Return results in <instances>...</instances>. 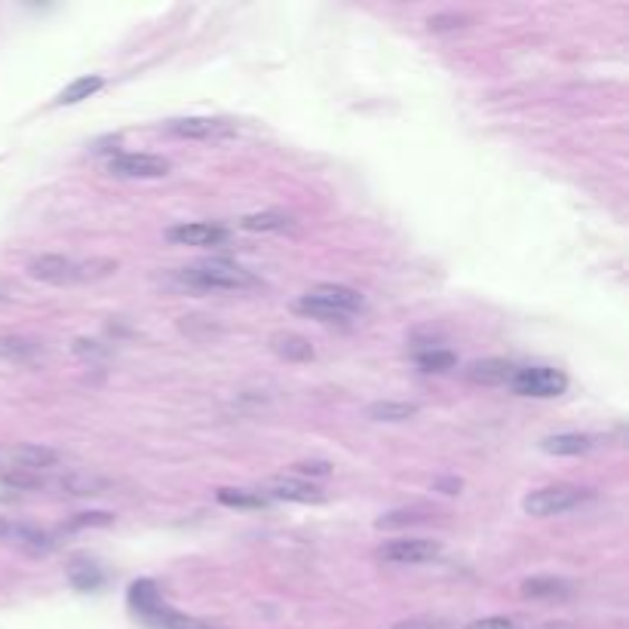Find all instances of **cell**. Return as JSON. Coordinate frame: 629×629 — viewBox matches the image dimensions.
<instances>
[{"mask_svg": "<svg viewBox=\"0 0 629 629\" xmlns=\"http://www.w3.org/2000/svg\"><path fill=\"white\" fill-rule=\"evenodd\" d=\"M175 279L182 286H188V289H200V292H246V289H258L261 286V279L255 277L252 270L239 268L234 261H224V258L182 268V270H175Z\"/></svg>", "mask_w": 629, "mask_h": 629, "instance_id": "cell-1", "label": "cell"}, {"mask_svg": "<svg viewBox=\"0 0 629 629\" xmlns=\"http://www.w3.org/2000/svg\"><path fill=\"white\" fill-rule=\"evenodd\" d=\"M127 599H129V608L154 629H219V626L206 624V620H200V617L182 615V611H175L173 605L163 602V596H160V589L154 580H136V584L129 587Z\"/></svg>", "mask_w": 629, "mask_h": 629, "instance_id": "cell-2", "label": "cell"}, {"mask_svg": "<svg viewBox=\"0 0 629 629\" xmlns=\"http://www.w3.org/2000/svg\"><path fill=\"white\" fill-rule=\"evenodd\" d=\"M28 277L41 279V283L50 286H68V283H83V279H96V277H108L117 270V261H71L65 255H34L28 261Z\"/></svg>", "mask_w": 629, "mask_h": 629, "instance_id": "cell-3", "label": "cell"}, {"mask_svg": "<svg viewBox=\"0 0 629 629\" xmlns=\"http://www.w3.org/2000/svg\"><path fill=\"white\" fill-rule=\"evenodd\" d=\"M512 393L534 396V399H553L568 390V375L553 366H522L510 378Z\"/></svg>", "mask_w": 629, "mask_h": 629, "instance_id": "cell-4", "label": "cell"}, {"mask_svg": "<svg viewBox=\"0 0 629 629\" xmlns=\"http://www.w3.org/2000/svg\"><path fill=\"white\" fill-rule=\"evenodd\" d=\"M587 498H589L587 488L559 483V485H547V488L531 492L522 501V510L528 512V516H559V512H568L574 507H580Z\"/></svg>", "mask_w": 629, "mask_h": 629, "instance_id": "cell-5", "label": "cell"}, {"mask_svg": "<svg viewBox=\"0 0 629 629\" xmlns=\"http://www.w3.org/2000/svg\"><path fill=\"white\" fill-rule=\"evenodd\" d=\"M375 556L387 565H424L442 556V543L430 538H396L380 543Z\"/></svg>", "mask_w": 629, "mask_h": 629, "instance_id": "cell-6", "label": "cell"}, {"mask_svg": "<svg viewBox=\"0 0 629 629\" xmlns=\"http://www.w3.org/2000/svg\"><path fill=\"white\" fill-rule=\"evenodd\" d=\"M169 160L157 154H114L108 160V173L114 178H163L169 173Z\"/></svg>", "mask_w": 629, "mask_h": 629, "instance_id": "cell-7", "label": "cell"}, {"mask_svg": "<svg viewBox=\"0 0 629 629\" xmlns=\"http://www.w3.org/2000/svg\"><path fill=\"white\" fill-rule=\"evenodd\" d=\"M169 243L178 246H197V249H212V246L228 243V230L221 224H206V221H191V224H175L166 230Z\"/></svg>", "mask_w": 629, "mask_h": 629, "instance_id": "cell-8", "label": "cell"}, {"mask_svg": "<svg viewBox=\"0 0 629 629\" xmlns=\"http://www.w3.org/2000/svg\"><path fill=\"white\" fill-rule=\"evenodd\" d=\"M166 132L178 138H224V136H234V127L228 120H215V117H182V120H169Z\"/></svg>", "mask_w": 629, "mask_h": 629, "instance_id": "cell-9", "label": "cell"}, {"mask_svg": "<svg viewBox=\"0 0 629 629\" xmlns=\"http://www.w3.org/2000/svg\"><path fill=\"white\" fill-rule=\"evenodd\" d=\"M310 298H316V301H323V305H329V307H335L341 310L344 316H353V314H360L362 307H366V301H362V295L351 289V286H338V283H320V286H314V289L307 292Z\"/></svg>", "mask_w": 629, "mask_h": 629, "instance_id": "cell-10", "label": "cell"}, {"mask_svg": "<svg viewBox=\"0 0 629 629\" xmlns=\"http://www.w3.org/2000/svg\"><path fill=\"white\" fill-rule=\"evenodd\" d=\"M264 498L292 501V503H323L325 494H323V488H316L314 483H305V479H277V483H270Z\"/></svg>", "mask_w": 629, "mask_h": 629, "instance_id": "cell-11", "label": "cell"}, {"mask_svg": "<svg viewBox=\"0 0 629 629\" xmlns=\"http://www.w3.org/2000/svg\"><path fill=\"white\" fill-rule=\"evenodd\" d=\"M512 371H516V366H512L510 360H476L467 366V380L470 384H485V387H494V384H510Z\"/></svg>", "mask_w": 629, "mask_h": 629, "instance_id": "cell-12", "label": "cell"}, {"mask_svg": "<svg viewBox=\"0 0 629 629\" xmlns=\"http://www.w3.org/2000/svg\"><path fill=\"white\" fill-rule=\"evenodd\" d=\"M270 351L286 362H310L316 356L314 344L305 335H295V332H277L270 338Z\"/></svg>", "mask_w": 629, "mask_h": 629, "instance_id": "cell-13", "label": "cell"}, {"mask_svg": "<svg viewBox=\"0 0 629 629\" xmlns=\"http://www.w3.org/2000/svg\"><path fill=\"white\" fill-rule=\"evenodd\" d=\"M596 442L587 433H556V437H547L540 442V448L547 455H587Z\"/></svg>", "mask_w": 629, "mask_h": 629, "instance_id": "cell-14", "label": "cell"}, {"mask_svg": "<svg viewBox=\"0 0 629 629\" xmlns=\"http://www.w3.org/2000/svg\"><path fill=\"white\" fill-rule=\"evenodd\" d=\"M519 589L525 599H565L571 593V584L562 577H528Z\"/></svg>", "mask_w": 629, "mask_h": 629, "instance_id": "cell-15", "label": "cell"}, {"mask_svg": "<svg viewBox=\"0 0 629 629\" xmlns=\"http://www.w3.org/2000/svg\"><path fill=\"white\" fill-rule=\"evenodd\" d=\"M41 353L37 341H28L22 335H0V360L6 362H31Z\"/></svg>", "mask_w": 629, "mask_h": 629, "instance_id": "cell-16", "label": "cell"}, {"mask_svg": "<svg viewBox=\"0 0 629 629\" xmlns=\"http://www.w3.org/2000/svg\"><path fill=\"white\" fill-rule=\"evenodd\" d=\"M418 415V406L415 402H393V399H384V402H371L369 406V418L371 421H387V424H402L408 418Z\"/></svg>", "mask_w": 629, "mask_h": 629, "instance_id": "cell-17", "label": "cell"}, {"mask_svg": "<svg viewBox=\"0 0 629 629\" xmlns=\"http://www.w3.org/2000/svg\"><path fill=\"white\" fill-rule=\"evenodd\" d=\"M102 87H105V80L99 74L77 77L74 83H68V87L56 96V105H77V102H83V99L96 96V92L102 89Z\"/></svg>", "mask_w": 629, "mask_h": 629, "instance_id": "cell-18", "label": "cell"}, {"mask_svg": "<svg viewBox=\"0 0 629 629\" xmlns=\"http://www.w3.org/2000/svg\"><path fill=\"white\" fill-rule=\"evenodd\" d=\"M295 224L292 215L286 212H258V215H246L239 219V228L252 230V234H268V230H289Z\"/></svg>", "mask_w": 629, "mask_h": 629, "instance_id": "cell-19", "label": "cell"}, {"mask_svg": "<svg viewBox=\"0 0 629 629\" xmlns=\"http://www.w3.org/2000/svg\"><path fill=\"white\" fill-rule=\"evenodd\" d=\"M13 461L19 464L15 470H28V473H37L43 467H52L56 464V452L50 448H41V446H22L13 452Z\"/></svg>", "mask_w": 629, "mask_h": 629, "instance_id": "cell-20", "label": "cell"}, {"mask_svg": "<svg viewBox=\"0 0 629 629\" xmlns=\"http://www.w3.org/2000/svg\"><path fill=\"white\" fill-rule=\"evenodd\" d=\"M292 307H295V314L310 316V320H320V323H344V320H351V316H344L341 310L323 305V301L310 298V295H301V298L295 301Z\"/></svg>", "mask_w": 629, "mask_h": 629, "instance_id": "cell-21", "label": "cell"}, {"mask_svg": "<svg viewBox=\"0 0 629 629\" xmlns=\"http://www.w3.org/2000/svg\"><path fill=\"white\" fill-rule=\"evenodd\" d=\"M215 498H219V503H224V507H239V510H258L268 503L264 494L249 492V488H219Z\"/></svg>", "mask_w": 629, "mask_h": 629, "instance_id": "cell-22", "label": "cell"}, {"mask_svg": "<svg viewBox=\"0 0 629 629\" xmlns=\"http://www.w3.org/2000/svg\"><path fill=\"white\" fill-rule=\"evenodd\" d=\"M418 369L421 371H448L457 366V356L452 351H439V347H430V351L415 356Z\"/></svg>", "mask_w": 629, "mask_h": 629, "instance_id": "cell-23", "label": "cell"}, {"mask_svg": "<svg viewBox=\"0 0 629 629\" xmlns=\"http://www.w3.org/2000/svg\"><path fill=\"white\" fill-rule=\"evenodd\" d=\"M68 577H71V584L80 589V593H89V589H96L105 580L102 571L92 562H74L71 568H68Z\"/></svg>", "mask_w": 629, "mask_h": 629, "instance_id": "cell-24", "label": "cell"}, {"mask_svg": "<svg viewBox=\"0 0 629 629\" xmlns=\"http://www.w3.org/2000/svg\"><path fill=\"white\" fill-rule=\"evenodd\" d=\"M421 512L418 510H393V512H387V516H380L378 519V528H402V525H415V522H421Z\"/></svg>", "mask_w": 629, "mask_h": 629, "instance_id": "cell-25", "label": "cell"}, {"mask_svg": "<svg viewBox=\"0 0 629 629\" xmlns=\"http://www.w3.org/2000/svg\"><path fill=\"white\" fill-rule=\"evenodd\" d=\"M470 22V15H461V13H448V15H433L427 25L430 31H448V28H464Z\"/></svg>", "mask_w": 629, "mask_h": 629, "instance_id": "cell-26", "label": "cell"}, {"mask_svg": "<svg viewBox=\"0 0 629 629\" xmlns=\"http://www.w3.org/2000/svg\"><path fill=\"white\" fill-rule=\"evenodd\" d=\"M298 476H329L332 467L325 461H301V464H295L292 467Z\"/></svg>", "mask_w": 629, "mask_h": 629, "instance_id": "cell-27", "label": "cell"}, {"mask_svg": "<svg viewBox=\"0 0 629 629\" xmlns=\"http://www.w3.org/2000/svg\"><path fill=\"white\" fill-rule=\"evenodd\" d=\"M467 629H519V624L512 617H485V620H473Z\"/></svg>", "mask_w": 629, "mask_h": 629, "instance_id": "cell-28", "label": "cell"}, {"mask_svg": "<svg viewBox=\"0 0 629 629\" xmlns=\"http://www.w3.org/2000/svg\"><path fill=\"white\" fill-rule=\"evenodd\" d=\"M114 516L111 512H80V516L74 519L71 528H83V525H111Z\"/></svg>", "mask_w": 629, "mask_h": 629, "instance_id": "cell-29", "label": "cell"}, {"mask_svg": "<svg viewBox=\"0 0 629 629\" xmlns=\"http://www.w3.org/2000/svg\"><path fill=\"white\" fill-rule=\"evenodd\" d=\"M393 629H448L442 620H424V617H415V620H402L396 624Z\"/></svg>", "mask_w": 629, "mask_h": 629, "instance_id": "cell-30", "label": "cell"}, {"mask_svg": "<svg viewBox=\"0 0 629 629\" xmlns=\"http://www.w3.org/2000/svg\"><path fill=\"white\" fill-rule=\"evenodd\" d=\"M437 488H442L446 494H457L461 492V479H439Z\"/></svg>", "mask_w": 629, "mask_h": 629, "instance_id": "cell-31", "label": "cell"}, {"mask_svg": "<svg viewBox=\"0 0 629 629\" xmlns=\"http://www.w3.org/2000/svg\"><path fill=\"white\" fill-rule=\"evenodd\" d=\"M10 522H4V519H0V538H6V534H10Z\"/></svg>", "mask_w": 629, "mask_h": 629, "instance_id": "cell-32", "label": "cell"}]
</instances>
